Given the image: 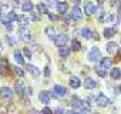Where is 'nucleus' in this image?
I'll return each instance as SVG.
<instances>
[{
	"label": "nucleus",
	"instance_id": "1",
	"mask_svg": "<svg viewBox=\"0 0 121 114\" xmlns=\"http://www.w3.org/2000/svg\"><path fill=\"white\" fill-rule=\"evenodd\" d=\"M67 88L66 87H63V86H60V84H56L54 87H53V90H51V96H54V97H60V98H64L66 96H67Z\"/></svg>",
	"mask_w": 121,
	"mask_h": 114
},
{
	"label": "nucleus",
	"instance_id": "2",
	"mask_svg": "<svg viewBox=\"0 0 121 114\" xmlns=\"http://www.w3.org/2000/svg\"><path fill=\"white\" fill-rule=\"evenodd\" d=\"M101 51H100V48L98 47H93L90 51H88V54H87V59L90 60V61H100L101 59Z\"/></svg>",
	"mask_w": 121,
	"mask_h": 114
},
{
	"label": "nucleus",
	"instance_id": "3",
	"mask_svg": "<svg viewBox=\"0 0 121 114\" xmlns=\"http://www.w3.org/2000/svg\"><path fill=\"white\" fill-rule=\"evenodd\" d=\"M19 39L23 40V41H26V43H29L31 40V33L26 27H20L19 29Z\"/></svg>",
	"mask_w": 121,
	"mask_h": 114
},
{
	"label": "nucleus",
	"instance_id": "4",
	"mask_svg": "<svg viewBox=\"0 0 121 114\" xmlns=\"http://www.w3.org/2000/svg\"><path fill=\"white\" fill-rule=\"evenodd\" d=\"M14 96V91L10 88V87H3L0 88V97L4 98V100H12Z\"/></svg>",
	"mask_w": 121,
	"mask_h": 114
},
{
	"label": "nucleus",
	"instance_id": "5",
	"mask_svg": "<svg viewBox=\"0 0 121 114\" xmlns=\"http://www.w3.org/2000/svg\"><path fill=\"white\" fill-rule=\"evenodd\" d=\"M67 41H69V36H67L66 33H63V34H57V37H56V40H54L56 46H58V47L66 46Z\"/></svg>",
	"mask_w": 121,
	"mask_h": 114
},
{
	"label": "nucleus",
	"instance_id": "6",
	"mask_svg": "<svg viewBox=\"0 0 121 114\" xmlns=\"http://www.w3.org/2000/svg\"><path fill=\"white\" fill-rule=\"evenodd\" d=\"M95 101H97V104L100 105V107H107L111 101H110V98L107 97V96H104V94H98L97 97H95Z\"/></svg>",
	"mask_w": 121,
	"mask_h": 114
},
{
	"label": "nucleus",
	"instance_id": "7",
	"mask_svg": "<svg viewBox=\"0 0 121 114\" xmlns=\"http://www.w3.org/2000/svg\"><path fill=\"white\" fill-rule=\"evenodd\" d=\"M71 107H73L74 110H80V108L84 107V101H83L80 97L73 96V97H71Z\"/></svg>",
	"mask_w": 121,
	"mask_h": 114
},
{
	"label": "nucleus",
	"instance_id": "8",
	"mask_svg": "<svg viewBox=\"0 0 121 114\" xmlns=\"http://www.w3.org/2000/svg\"><path fill=\"white\" fill-rule=\"evenodd\" d=\"M70 53H71V47H67V46L58 47V56L61 57V59H67V57H70Z\"/></svg>",
	"mask_w": 121,
	"mask_h": 114
},
{
	"label": "nucleus",
	"instance_id": "9",
	"mask_svg": "<svg viewBox=\"0 0 121 114\" xmlns=\"http://www.w3.org/2000/svg\"><path fill=\"white\" fill-rule=\"evenodd\" d=\"M44 33L47 34V37L50 39V40H56V37H57V31H56V29L53 27V26H47L46 29H44Z\"/></svg>",
	"mask_w": 121,
	"mask_h": 114
},
{
	"label": "nucleus",
	"instance_id": "10",
	"mask_svg": "<svg viewBox=\"0 0 121 114\" xmlns=\"http://www.w3.org/2000/svg\"><path fill=\"white\" fill-rule=\"evenodd\" d=\"M83 86L87 88V90H93V88H95L98 84H97V81L94 80V79H91V77H87L86 80H84V83H83Z\"/></svg>",
	"mask_w": 121,
	"mask_h": 114
},
{
	"label": "nucleus",
	"instance_id": "11",
	"mask_svg": "<svg viewBox=\"0 0 121 114\" xmlns=\"http://www.w3.org/2000/svg\"><path fill=\"white\" fill-rule=\"evenodd\" d=\"M71 17L73 20H81L83 19V13H81V9L78 6H74L71 9Z\"/></svg>",
	"mask_w": 121,
	"mask_h": 114
},
{
	"label": "nucleus",
	"instance_id": "12",
	"mask_svg": "<svg viewBox=\"0 0 121 114\" xmlns=\"http://www.w3.org/2000/svg\"><path fill=\"white\" fill-rule=\"evenodd\" d=\"M26 90H27V88L24 87L23 81H17V83H16L14 91H16V94H17V96H20V97H24V91H26Z\"/></svg>",
	"mask_w": 121,
	"mask_h": 114
},
{
	"label": "nucleus",
	"instance_id": "13",
	"mask_svg": "<svg viewBox=\"0 0 121 114\" xmlns=\"http://www.w3.org/2000/svg\"><path fill=\"white\" fill-rule=\"evenodd\" d=\"M39 98H40V101H41V104H44V105H47V104L50 103V98H51V94H50L48 91H41V93L39 94Z\"/></svg>",
	"mask_w": 121,
	"mask_h": 114
},
{
	"label": "nucleus",
	"instance_id": "14",
	"mask_svg": "<svg viewBox=\"0 0 121 114\" xmlns=\"http://www.w3.org/2000/svg\"><path fill=\"white\" fill-rule=\"evenodd\" d=\"M30 22H31V19L27 16H17V23L20 27H27L30 24Z\"/></svg>",
	"mask_w": 121,
	"mask_h": 114
},
{
	"label": "nucleus",
	"instance_id": "15",
	"mask_svg": "<svg viewBox=\"0 0 121 114\" xmlns=\"http://www.w3.org/2000/svg\"><path fill=\"white\" fill-rule=\"evenodd\" d=\"M84 10H86V14H88V16H91V14L97 13V7H95L93 3H90V2H87V3H86Z\"/></svg>",
	"mask_w": 121,
	"mask_h": 114
},
{
	"label": "nucleus",
	"instance_id": "16",
	"mask_svg": "<svg viewBox=\"0 0 121 114\" xmlns=\"http://www.w3.org/2000/svg\"><path fill=\"white\" fill-rule=\"evenodd\" d=\"M110 77H111L112 80H120V79H121V70H120L118 67H112V69L110 70Z\"/></svg>",
	"mask_w": 121,
	"mask_h": 114
},
{
	"label": "nucleus",
	"instance_id": "17",
	"mask_svg": "<svg viewBox=\"0 0 121 114\" xmlns=\"http://www.w3.org/2000/svg\"><path fill=\"white\" fill-rule=\"evenodd\" d=\"M57 10L60 14H66L69 12V4L66 2H60V3H57Z\"/></svg>",
	"mask_w": 121,
	"mask_h": 114
},
{
	"label": "nucleus",
	"instance_id": "18",
	"mask_svg": "<svg viewBox=\"0 0 121 114\" xmlns=\"http://www.w3.org/2000/svg\"><path fill=\"white\" fill-rule=\"evenodd\" d=\"M93 34H94V31H93L91 29H88V27H83V29H81V36H83L84 39L90 40V39H93Z\"/></svg>",
	"mask_w": 121,
	"mask_h": 114
},
{
	"label": "nucleus",
	"instance_id": "19",
	"mask_svg": "<svg viewBox=\"0 0 121 114\" xmlns=\"http://www.w3.org/2000/svg\"><path fill=\"white\" fill-rule=\"evenodd\" d=\"M13 56H14V60H16V61H17L19 64H22V66L24 64V57H23V51H20V50H16Z\"/></svg>",
	"mask_w": 121,
	"mask_h": 114
},
{
	"label": "nucleus",
	"instance_id": "20",
	"mask_svg": "<svg viewBox=\"0 0 121 114\" xmlns=\"http://www.w3.org/2000/svg\"><path fill=\"white\" fill-rule=\"evenodd\" d=\"M115 33H117L115 27H107V29H104V31H103L104 37H107V39H111L112 36H115Z\"/></svg>",
	"mask_w": 121,
	"mask_h": 114
},
{
	"label": "nucleus",
	"instance_id": "21",
	"mask_svg": "<svg viewBox=\"0 0 121 114\" xmlns=\"http://www.w3.org/2000/svg\"><path fill=\"white\" fill-rule=\"evenodd\" d=\"M100 67L111 69V59H110V57H103V59L100 60Z\"/></svg>",
	"mask_w": 121,
	"mask_h": 114
},
{
	"label": "nucleus",
	"instance_id": "22",
	"mask_svg": "<svg viewBox=\"0 0 121 114\" xmlns=\"http://www.w3.org/2000/svg\"><path fill=\"white\" fill-rule=\"evenodd\" d=\"M70 86H71L73 88H78V87L81 86V80H80L78 77L73 76V77H70Z\"/></svg>",
	"mask_w": 121,
	"mask_h": 114
},
{
	"label": "nucleus",
	"instance_id": "23",
	"mask_svg": "<svg viewBox=\"0 0 121 114\" xmlns=\"http://www.w3.org/2000/svg\"><path fill=\"white\" fill-rule=\"evenodd\" d=\"M26 67L29 69V71H30V73H31V74H33L34 77H39V76L41 74V71H40V70H39V69H37L36 66H33V64H27Z\"/></svg>",
	"mask_w": 121,
	"mask_h": 114
},
{
	"label": "nucleus",
	"instance_id": "24",
	"mask_svg": "<svg viewBox=\"0 0 121 114\" xmlns=\"http://www.w3.org/2000/svg\"><path fill=\"white\" fill-rule=\"evenodd\" d=\"M33 9H34V6H33L31 2H24L22 4V10L23 12H33Z\"/></svg>",
	"mask_w": 121,
	"mask_h": 114
},
{
	"label": "nucleus",
	"instance_id": "25",
	"mask_svg": "<svg viewBox=\"0 0 121 114\" xmlns=\"http://www.w3.org/2000/svg\"><path fill=\"white\" fill-rule=\"evenodd\" d=\"M71 50H73V51H80V50H81V43H80L77 39L71 40Z\"/></svg>",
	"mask_w": 121,
	"mask_h": 114
},
{
	"label": "nucleus",
	"instance_id": "26",
	"mask_svg": "<svg viewBox=\"0 0 121 114\" xmlns=\"http://www.w3.org/2000/svg\"><path fill=\"white\" fill-rule=\"evenodd\" d=\"M105 48H107V51H108V53H111V54H112V53H115V51H117V48H118V47H117V43L110 41V43H107V47H105Z\"/></svg>",
	"mask_w": 121,
	"mask_h": 114
},
{
	"label": "nucleus",
	"instance_id": "27",
	"mask_svg": "<svg viewBox=\"0 0 121 114\" xmlns=\"http://www.w3.org/2000/svg\"><path fill=\"white\" fill-rule=\"evenodd\" d=\"M36 9L39 10V13H48L47 6H46V4H43V3H39V4L36 6Z\"/></svg>",
	"mask_w": 121,
	"mask_h": 114
},
{
	"label": "nucleus",
	"instance_id": "28",
	"mask_svg": "<svg viewBox=\"0 0 121 114\" xmlns=\"http://www.w3.org/2000/svg\"><path fill=\"white\" fill-rule=\"evenodd\" d=\"M13 71H14L17 76L24 77V70H23V69H20V67H17V66H16V67H13Z\"/></svg>",
	"mask_w": 121,
	"mask_h": 114
},
{
	"label": "nucleus",
	"instance_id": "29",
	"mask_svg": "<svg viewBox=\"0 0 121 114\" xmlns=\"http://www.w3.org/2000/svg\"><path fill=\"white\" fill-rule=\"evenodd\" d=\"M95 73L100 77H105V69H103V67H95Z\"/></svg>",
	"mask_w": 121,
	"mask_h": 114
},
{
	"label": "nucleus",
	"instance_id": "30",
	"mask_svg": "<svg viewBox=\"0 0 121 114\" xmlns=\"http://www.w3.org/2000/svg\"><path fill=\"white\" fill-rule=\"evenodd\" d=\"M117 22H118V17H117L115 14H110V16H108V23L117 24Z\"/></svg>",
	"mask_w": 121,
	"mask_h": 114
},
{
	"label": "nucleus",
	"instance_id": "31",
	"mask_svg": "<svg viewBox=\"0 0 121 114\" xmlns=\"http://www.w3.org/2000/svg\"><path fill=\"white\" fill-rule=\"evenodd\" d=\"M7 19H9V22H13V20H17V16H16L14 12H9L7 13Z\"/></svg>",
	"mask_w": 121,
	"mask_h": 114
},
{
	"label": "nucleus",
	"instance_id": "32",
	"mask_svg": "<svg viewBox=\"0 0 121 114\" xmlns=\"http://www.w3.org/2000/svg\"><path fill=\"white\" fill-rule=\"evenodd\" d=\"M23 54H24L26 57H29V59H31V51H30V48L24 47V48H23Z\"/></svg>",
	"mask_w": 121,
	"mask_h": 114
},
{
	"label": "nucleus",
	"instance_id": "33",
	"mask_svg": "<svg viewBox=\"0 0 121 114\" xmlns=\"http://www.w3.org/2000/svg\"><path fill=\"white\" fill-rule=\"evenodd\" d=\"M7 111H9V114L16 111V107H14V104H13V103H9V105H7Z\"/></svg>",
	"mask_w": 121,
	"mask_h": 114
},
{
	"label": "nucleus",
	"instance_id": "34",
	"mask_svg": "<svg viewBox=\"0 0 121 114\" xmlns=\"http://www.w3.org/2000/svg\"><path fill=\"white\" fill-rule=\"evenodd\" d=\"M67 111L64 110V108H61V107H58V108H54V114H66Z\"/></svg>",
	"mask_w": 121,
	"mask_h": 114
},
{
	"label": "nucleus",
	"instance_id": "35",
	"mask_svg": "<svg viewBox=\"0 0 121 114\" xmlns=\"http://www.w3.org/2000/svg\"><path fill=\"white\" fill-rule=\"evenodd\" d=\"M7 43H9L10 46H14V44H16V40H14L10 34H7Z\"/></svg>",
	"mask_w": 121,
	"mask_h": 114
},
{
	"label": "nucleus",
	"instance_id": "36",
	"mask_svg": "<svg viewBox=\"0 0 121 114\" xmlns=\"http://www.w3.org/2000/svg\"><path fill=\"white\" fill-rule=\"evenodd\" d=\"M41 113H43V114H54V111H53V110H50L48 107H44Z\"/></svg>",
	"mask_w": 121,
	"mask_h": 114
},
{
	"label": "nucleus",
	"instance_id": "37",
	"mask_svg": "<svg viewBox=\"0 0 121 114\" xmlns=\"http://www.w3.org/2000/svg\"><path fill=\"white\" fill-rule=\"evenodd\" d=\"M31 20L33 22H40V16L36 14V13H31Z\"/></svg>",
	"mask_w": 121,
	"mask_h": 114
},
{
	"label": "nucleus",
	"instance_id": "38",
	"mask_svg": "<svg viewBox=\"0 0 121 114\" xmlns=\"http://www.w3.org/2000/svg\"><path fill=\"white\" fill-rule=\"evenodd\" d=\"M48 17H50L51 22H57V20H58V17H57L56 14H48Z\"/></svg>",
	"mask_w": 121,
	"mask_h": 114
},
{
	"label": "nucleus",
	"instance_id": "39",
	"mask_svg": "<svg viewBox=\"0 0 121 114\" xmlns=\"http://www.w3.org/2000/svg\"><path fill=\"white\" fill-rule=\"evenodd\" d=\"M4 27H6L9 31H12V30H13V24H12V23H7V24H4Z\"/></svg>",
	"mask_w": 121,
	"mask_h": 114
},
{
	"label": "nucleus",
	"instance_id": "40",
	"mask_svg": "<svg viewBox=\"0 0 121 114\" xmlns=\"http://www.w3.org/2000/svg\"><path fill=\"white\" fill-rule=\"evenodd\" d=\"M44 76L46 77H50V69L48 67H44Z\"/></svg>",
	"mask_w": 121,
	"mask_h": 114
},
{
	"label": "nucleus",
	"instance_id": "41",
	"mask_svg": "<svg viewBox=\"0 0 121 114\" xmlns=\"http://www.w3.org/2000/svg\"><path fill=\"white\" fill-rule=\"evenodd\" d=\"M4 73H6V69L3 67V64H2V63H0V76L4 74Z\"/></svg>",
	"mask_w": 121,
	"mask_h": 114
},
{
	"label": "nucleus",
	"instance_id": "42",
	"mask_svg": "<svg viewBox=\"0 0 121 114\" xmlns=\"http://www.w3.org/2000/svg\"><path fill=\"white\" fill-rule=\"evenodd\" d=\"M30 114H43V113H40V111H37V110L31 108V110H30Z\"/></svg>",
	"mask_w": 121,
	"mask_h": 114
},
{
	"label": "nucleus",
	"instance_id": "43",
	"mask_svg": "<svg viewBox=\"0 0 121 114\" xmlns=\"http://www.w3.org/2000/svg\"><path fill=\"white\" fill-rule=\"evenodd\" d=\"M73 2H74V4H76V6H78V4L81 3V0H73Z\"/></svg>",
	"mask_w": 121,
	"mask_h": 114
},
{
	"label": "nucleus",
	"instance_id": "44",
	"mask_svg": "<svg viewBox=\"0 0 121 114\" xmlns=\"http://www.w3.org/2000/svg\"><path fill=\"white\" fill-rule=\"evenodd\" d=\"M3 4H7V3H6V0H0V6H3Z\"/></svg>",
	"mask_w": 121,
	"mask_h": 114
},
{
	"label": "nucleus",
	"instance_id": "45",
	"mask_svg": "<svg viewBox=\"0 0 121 114\" xmlns=\"http://www.w3.org/2000/svg\"><path fill=\"white\" fill-rule=\"evenodd\" d=\"M117 12H118V16H121V4L118 6V10H117Z\"/></svg>",
	"mask_w": 121,
	"mask_h": 114
},
{
	"label": "nucleus",
	"instance_id": "46",
	"mask_svg": "<svg viewBox=\"0 0 121 114\" xmlns=\"http://www.w3.org/2000/svg\"><path fill=\"white\" fill-rule=\"evenodd\" d=\"M47 2H48V3H51V4H54V3H56V0H47Z\"/></svg>",
	"mask_w": 121,
	"mask_h": 114
},
{
	"label": "nucleus",
	"instance_id": "47",
	"mask_svg": "<svg viewBox=\"0 0 121 114\" xmlns=\"http://www.w3.org/2000/svg\"><path fill=\"white\" fill-rule=\"evenodd\" d=\"M97 2H98V3H100V4H103V3H104V2H105V0H97Z\"/></svg>",
	"mask_w": 121,
	"mask_h": 114
},
{
	"label": "nucleus",
	"instance_id": "48",
	"mask_svg": "<svg viewBox=\"0 0 121 114\" xmlns=\"http://www.w3.org/2000/svg\"><path fill=\"white\" fill-rule=\"evenodd\" d=\"M118 90H120V93H121V86H120V87H118Z\"/></svg>",
	"mask_w": 121,
	"mask_h": 114
},
{
	"label": "nucleus",
	"instance_id": "49",
	"mask_svg": "<svg viewBox=\"0 0 121 114\" xmlns=\"http://www.w3.org/2000/svg\"><path fill=\"white\" fill-rule=\"evenodd\" d=\"M120 59H121V50H120Z\"/></svg>",
	"mask_w": 121,
	"mask_h": 114
},
{
	"label": "nucleus",
	"instance_id": "50",
	"mask_svg": "<svg viewBox=\"0 0 121 114\" xmlns=\"http://www.w3.org/2000/svg\"><path fill=\"white\" fill-rule=\"evenodd\" d=\"M0 12H2V9H0ZM0 17H2V13H0Z\"/></svg>",
	"mask_w": 121,
	"mask_h": 114
},
{
	"label": "nucleus",
	"instance_id": "51",
	"mask_svg": "<svg viewBox=\"0 0 121 114\" xmlns=\"http://www.w3.org/2000/svg\"><path fill=\"white\" fill-rule=\"evenodd\" d=\"M0 51H2V47H0Z\"/></svg>",
	"mask_w": 121,
	"mask_h": 114
},
{
	"label": "nucleus",
	"instance_id": "52",
	"mask_svg": "<svg viewBox=\"0 0 121 114\" xmlns=\"http://www.w3.org/2000/svg\"><path fill=\"white\" fill-rule=\"evenodd\" d=\"M118 2H120V3H121V0H118Z\"/></svg>",
	"mask_w": 121,
	"mask_h": 114
},
{
	"label": "nucleus",
	"instance_id": "53",
	"mask_svg": "<svg viewBox=\"0 0 121 114\" xmlns=\"http://www.w3.org/2000/svg\"><path fill=\"white\" fill-rule=\"evenodd\" d=\"M0 114H4V113H0Z\"/></svg>",
	"mask_w": 121,
	"mask_h": 114
},
{
	"label": "nucleus",
	"instance_id": "54",
	"mask_svg": "<svg viewBox=\"0 0 121 114\" xmlns=\"http://www.w3.org/2000/svg\"><path fill=\"white\" fill-rule=\"evenodd\" d=\"M26 2H29V0H26Z\"/></svg>",
	"mask_w": 121,
	"mask_h": 114
}]
</instances>
